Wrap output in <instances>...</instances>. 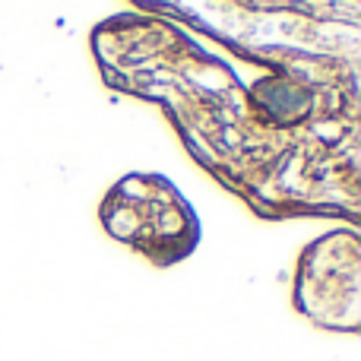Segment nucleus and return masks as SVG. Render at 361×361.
Returning <instances> with one entry per match:
<instances>
[{"mask_svg": "<svg viewBox=\"0 0 361 361\" xmlns=\"http://www.w3.org/2000/svg\"><path fill=\"white\" fill-rule=\"evenodd\" d=\"M111 92L156 105L257 219L361 222V6L133 4L89 32Z\"/></svg>", "mask_w": 361, "mask_h": 361, "instance_id": "f257e3e1", "label": "nucleus"}, {"mask_svg": "<svg viewBox=\"0 0 361 361\" xmlns=\"http://www.w3.org/2000/svg\"><path fill=\"white\" fill-rule=\"evenodd\" d=\"M99 222L114 241L137 250L156 269L184 263L203 238L190 200L159 171H130L114 180L99 203Z\"/></svg>", "mask_w": 361, "mask_h": 361, "instance_id": "f03ea898", "label": "nucleus"}, {"mask_svg": "<svg viewBox=\"0 0 361 361\" xmlns=\"http://www.w3.org/2000/svg\"><path fill=\"white\" fill-rule=\"evenodd\" d=\"M292 307L326 333L361 330V235L333 228L305 244L292 273Z\"/></svg>", "mask_w": 361, "mask_h": 361, "instance_id": "7ed1b4c3", "label": "nucleus"}]
</instances>
